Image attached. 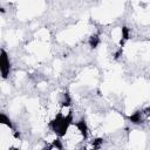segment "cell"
Returning a JSON list of instances; mask_svg holds the SVG:
<instances>
[{
    "mask_svg": "<svg viewBox=\"0 0 150 150\" xmlns=\"http://www.w3.org/2000/svg\"><path fill=\"white\" fill-rule=\"evenodd\" d=\"M73 124V111H69L67 116L62 114H57L54 120L49 122V128L56 134L57 137H63L68 131V128Z\"/></svg>",
    "mask_w": 150,
    "mask_h": 150,
    "instance_id": "cell-1",
    "label": "cell"
},
{
    "mask_svg": "<svg viewBox=\"0 0 150 150\" xmlns=\"http://www.w3.org/2000/svg\"><path fill=\"white\" fill-rule=\"evenodd\" d=\"M9 69H11V63L8 60V55L5 52V49H1V59H0V70H1V75L4 79H6L9 74Z\"/></svg>",
    "mask_w": 150,
    "mask_h": 150,
    "instance_id": "cell-2",
    "label": "cell"
},
{
    "mask_svg": "<svg viewBox=\"0 0 150 150\" xmlns=\"http://www.w3.org/2000/svg\"><path fill=\"white\" fill-rule=\"evenodd\" d=\"M75 125H76V128L79 129V131L81 132V135L83 136V138L87 139V137H88V127H87L86 121H84V120H80L79 122L75 123Z\"/></svg>",
    "mask_w": 150,
    "mask_h": 150,
    "instance_id": "cell-3",
    "label": "cell"
},
{
    "mask_svg": "<svg viewBox=\"0 0 150 150\" xmlns=\"http://www.w3.org/2000/svg\"><path fill=\"white\" fill-rule=\"evenodd\" d=\"M134 124H139V123H142V112L141 111H135L132 115H130L129 117H128Z\"/></svg>",
    "mask_w": 150,
    "mask_h": 150,
    "instance_id": "cell-4",
    "label": "cell"
},
{
    "mask_svg": "<svg viewBox=\"0 0 150 150\" xmlns=\"http://www.w3.org/2000/svg\"><path fill=\"white\" fill-rule=\"evenodd\" d=\"M89 46H90V48H93V49H95L98 45H100V36L97 35V34H94V35H91L90 38H89Z\"/></svg>",
    "mask_w": 150,
    "mask_h": 150,
    "instance_id": "cell-5",
    "label": "cell"
},
{
    "mask_svg": "<svg viewBox=\"0 0 150 150\" xmlns=\"http://www.w3.org/2000/svg\"><path fill=\"white\" fill-rule=\"evenodd\" d=\"M129 34H130V30H129V28L128 27H122V39H121V41H120V45H121V47H123L124 46V42L129 39Z\"/></svg>",
    "mask_w": 150,
    "mask_h": 150,
    "instance_id": "cell-6",
    "label": "cell"
},
{
    "mask_svg": "<svg viewBox=\"0 0 150 150\" xmlns=\"http://www.w3.org/2000/svg\"><path fill=\"white\" fill-rule=\"evenodd\" d=\"M0 123H2V124H5V125H7L8 128L13 129V124H12L11 120H9L5 114H0Z\"/></svg>",
    "mask_w": 150,
    "mask_h": 150,
    "instance_id": "cell-7",
    "label": "cell"
},
{
    "mask_svg": "<svg viewBox=\"0 0 150 150\" xmlns=\"http://www.w3.org/2000/svg\"><path fill=\"white\" fill-rule=\"evenodd\" d=\"M70 102H71V100H70L69 94L68 93H64L63 94V101L61 102V105L62 107H69L70 105Z\"/></svg>",
    "mask_w": 150,
    "mask_h": 150,
    "instance_id": "cell-8",
    "label": "cell"
},
{
    "mask_svg": "<svg viewBox=\"0 0 150 150\" xmlns=\"http://www.w3.org/2000/svg\"><path fill=\"white\" fill-rule=\"evenodd\" d=\"M102 143H103V138H95V139L93 141V146H94L95 149H98Z\"/></svg>",
    "mask_w": 150,
    "mask_h": 150,
    "instance_id": "cell-9",
    "label": "cell"
},
{
    "mask_svg": "<svg viewBox=\"0 0 150 150\" xmlns=\"http://www.w3.org/2000/svg\"><path fill=\"white\" fill-rule=\"evenodd\" d=\"M52 146H54V148H57V149H63V145H62V143H61V141L59 139V138H56V139H54L53 141V143H52Z\"/></svg>",
    "mask_w": 150,
    "mask_h": 150,
    "instance_id": "cell-10",
    "label": "cell"
},
{
    "mask_svg": "<svg viewBox=\"0 0 150 150\" xmlns=\"http://www.w3.org/2000/svg\"><path fill=\"white\" fill-rule=\"evenodd\" d=\"M122 52H123V50H122V47H121V48L115 53V59H118V57L122 55Z\"/></svg>",
    "mask_w": 150,
    "mask_h": 150,
    "instance_id": "cell-11",
    "label": "cell"
},
{
    "mask_svg": "<svg viewBox=\"0 0 150 150\" xmlns=\"http://www.w3.org/2000/svg\"><path fill=\"white\" fill-rule=\"evenodd\" d=\"M14 137H15V138H19V137H20V132L15 131V132H14Z\"/></svg>",
    "mask_w": 150,
    "mask_h": 150,
    "instance_id": "cell-12",
    "label": "cell"
},
{
    "mask_svg": "<svg viewBox=\"0 0 150 150\" xmlns=\"http://www.w3.org/2000/svg\"><path fill=\"white\" fill-rule=\"evenodd\" d=\"M145 115H150V108L145 109Z\"/></svg>",
    "mask_w": 150,
    "mask_h": 150,
    "instance_id": "cell-13",
    "label": "cell"
}]
</instances>
